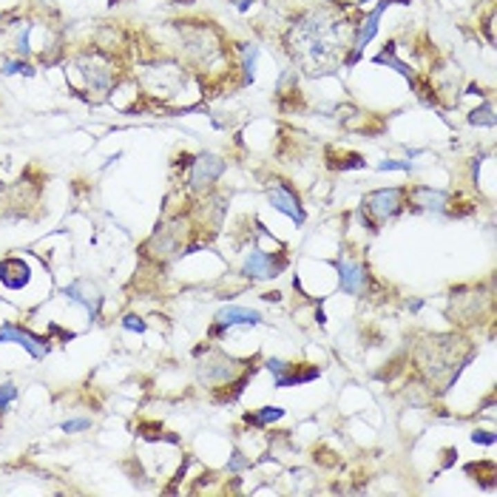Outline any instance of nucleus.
<instances>
[{
	"label": "nucleus",
	"mask_w": 497,
	"mask_h": 497,
	"mask_svg": "<svg viewBox=\"0 0 497 497\" xmlns=\"http://www.w3.org/2000/svg\"><path fill=\"white\" fill-rule=\"evenodd\" d=\"M367 207L378 216V219H389V216H395L398 214V207H401V191L395 188H389V191H375L367 196Z\"/></svg>",
	"instance_id": "f257e3e1"
},
{
	"label": "nucleus",
	"mask_w": 497,
	"mask_h": 497,
	"mask_svg": "<svg viewBox=\"0 0 497 497\" xmlns=\"http://www.w3.org/2000/svg\"><path fill=\"white\" fill-rule=\"evenodd\" d=\"M225 171V165H222V160H216V156H211V153H205V156H199L196 160V165H194V174H191V182H194V188H202V185H211V182L219 176Z\"/></svg>",
	"instance_id": "f03ea898"
},
{
	"label": "nucleus",
	"mask_w": 497,
	"mask_h": 497,
	"mask_svg": "<svg viewBox=\"0 0 497 497\" xmlns=\"http://www.w3.org/2000/svg\"><path fill=\"white\" fill-rule=\"evenodd\" d=\"M270 202H273L276 211L287 214L290 219H296V222H301V219H304V214H301V207H299L296 194H293L290 188H287V185H276V188H270Z\"/></svg>",
	"instance_id": "7ed1b4c3"
},
{
	"label": "nucleus",
	"mask_w": 497,
	"mask_h": 497,
	"mask_svg": "<svg viewBox=\"0 0 497 497\" xmlns=\"http://www.w3.org/2000/svg\"><path fill=\"white\" fill-rule=\"evenodd\" d=\"M0 281H3L9 290H20V287L29 281V265L23 259H6L0 265Z\"/></svg>",
	"instance_id": "20e7f679"
},
{
	"label": "nucleus",
	"mask_w": 497,
	"mask_h": 497,
	"mask_svg": "<svg viewBox=\"0 0 497 497\" xmlns=\"http://www.w3.org/2000/svg\"><path fill=\"white\" fill-rule=\"evenodd\" d=\"M0 341H17V344H23L26 350H29L35 358L46 355V341H37L32 332L17 330V327H3V330H0Z\"/></svg>",
	"instance_id": "39448f33"
},
{
	"label": "nucleus",
	"mask_w": 497,
	"mask_h": 497,
	"mask_svg": "<svg viewBox=\"0 0 497 497\" xmlns=\"http://www.w3.org/2000/svg\"><path fill=\"white\" fill-rule=\"evenodd\" d=\"M216 324L219 327H233V324H259V312L245 310V307H225L216 312Z\"/></svg>",
	"instance_id": "423d86ee"
},
{
	"label": "nucleus",
	"mask_w": 497,
	"mask_h": 497,
	"mask_svg": "<svg viewBox=\"0 0 497 497\" xmlns=\"http://www.w3.org/2000/svg\"><path fill=\"white\" fill-rule=\"evenodd\" d=\"M245 273L247 276H256V279H265V276H276V265L268 253H250L247 261H245Z\"/></svg>",
	"instance_id": "0eeeda50"
},
{
	"label": "nucleus",
	"mask_w": 497,
	"mask_h": 497,
	"mask_svg": "<svg viewBox=\"0 0 497 497\" xmlns=\"http://www.w3.org/2000/svg\"><path fill=\"white\" fill-rule=\"evenodd\" d=\"M341 287H344V293H361V287H364V270L358 265H350V261H344L341 265Z\"/></svg>",
	"instance_id": "6e6552de"
},
{
	"label": "nucleus",
	"mask_w": 497,
	"mask_h": 497,
	"mask_svg": "<svg viewBox=\"0 0 497 497\" xmlns=\"http://www.w3.org/2000/svg\"><path fill=\"white\" fill-rule=\"evenodd\" d=\"M66 293H68V296H71L74 301H83L88 312H97V304H100V296H97V290H94V287H88L86 281H83V284H71V287H68V290H66Z\"/></svg>",
	"instance_id": "1a4fd4ad"
},
{
	"label": "nucleus",
	"mask_w": 497,
	"mask_h": 497,
	"mask_svg": "<svg viewBox=\"0 0 497 497\" xmlns=\"http://www.w3.org/2000/svg\"><path fill=\"white\" fill-rule=\"evenodd\" d=\"M281 415H284L281 409H276V406H268L265 412H259V415L253 418V421H256V424H268V421H276V418H281Z\"/></svg>",
	"instance_id": "9d476101"
},
{
	"label": "nucleus",
	"mask_w": 497,
	"mask_h": 497,
	"mask_svg": "<svg viewBox=\"0 0 497 497\" xmlns=\"http://www.w3.org/2000/svg\"><path fill=\"white\" fill-rule=\"evenodd\" d=\"M15 395H17V389H15L12 384H3V386H0V409H6L9 401H12Z\"/></svg>",
	"instance_id": "9b49d317"
},
{
	"label": "nucleus",
	"mask_w": 497,
	"mask_h": 497,
	"mask_svg": "<svg viewBox=\"0 0 497 497\" xmlns=\"http://www.w3.org/2000/svg\"><path fill=\"white\" fill-rule=\"evenodd\" d=\"M88 426H91L88 421H66V424H63L66 432H80V429H88Z\"/></svg>",
	"instance_id": "f8f14e48"
},
{
	"label": "nucleus",
	"mask_w": 497,
	"mask_h": 497,
	"mask_svg": "<svg viewBox=\"0 0 497 497\" xmlns=\"http://www.w3.org/2000/svg\"><path fill=\"white\" fill-rule=\"evenodd\" d=\"M125 327H128V330H137V332L145 330V324H142L140 319H134V316H128V319H125Z\"/></svg>",
	"instance_id": "ddd939ff"
},
{
	"label": "nucleus",
	"mask_w": 497,
	"mask_h": 497,
	"mask_svg": "<svg viewBox=\"0 0 497 497\" xmlns=\"http://www.w3.org/2000/svg\"><path fill=\"white\" fill-rule=\"evenodd\" d=\"M472 438H475V443H494V435H489V432H475Z\"/></svg>",
	"instance_id": "4468645a"
}]
</instances>
